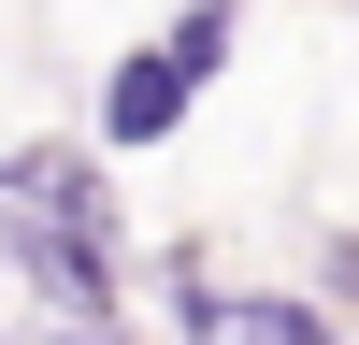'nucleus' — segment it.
Instances as JSON below:
<instances>
[{"label": "nucleus", "instance_id": "20e7f679", "mask_svg": "<svg viewBox=\"0 0 359 345\" xmlns=\"http://www.w3.org/2000/svg\"><path fill=\"white\" fill-rule=\"evenodd\" d=\"M302 288H316L331 316H359V230H331V245H316V273H302Z\"/></svg>", "mask_w": 359, "mask_h": 345}, {"label": "nucleus", "instance_id": "f03ea898", "mask_svg": "<svg viewBox=\"0 0 359 345\" xmlns=\"http://www.w3.org/2000/svg\"><path fill=\"white\" fill-rule=\"evenodd\" d=\"M0 201H15V216H115V187H101L86 144H15V158H0Z\"/></svg>", "mask_w": 359, "mask_h": 345}, {"label": "nucleus", "instance_id": "f257e3e1", "mask_svg": "<svg viewBox=\"0 0 359 345\" xmlns=\"http://www.w3.org/2000/svg\"><path fill=\"white\" fill-rule=\"evenodd\" d=\"M230 58H245V0H172V29H144L101 72V158H158V144L216 101Z\"/></svg>", "mask_w": 359, "mask_h": 345}, {"label": "nucleus", "instance_id": "7ed1b4c3", "mask_svg": "<svg viewBox=\"0 0 359 345\" xmlns=\"http://www.w3.org/2000/svg\"><path fill=\"white\" fill-rule=\"evenodd\" d=\"M216 345H359L316 288H230V316H216Z\"/></svg>", "mask_w": 359, "mask_h": 345}]
</instances>
